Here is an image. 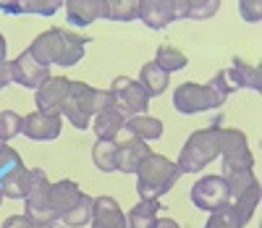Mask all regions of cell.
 Listing matches in <instances>:
<instances>
[{"label": "cell", "mask_w": 262, "mask_h": 228, "mask_svg": "<svg viewBox=\"0 0 262 228\" xmlns=\"http://www.w3.org/2000/svg\"><path fill=\"white\" fill-rule=\"evenodd\" d=\"M137 11H139L137 0H105V13L102 16L113 18V21H134Z\"/></svg>", "instance_id": "f1b7e54d"}, {"label": "cell", "mask_w": 262, "mask_h": 228, "mask_svg": "<svg viewBox=\"0 0 262 228\" xmlns=\"http://www.w3.org/2000/svg\"><path fill=\"white\" fill-rule=\"evenodd\" d=\"M158 210H160V202L158 199H142L126 215L128 228H152V225H155V220H158Z\"/></svg>", "instance_id": "7402d4cb"}, {"label": "cell", "mask_w": 262, "mask_h": 228, "mask_svg": "<svg viewBox=\"0 0 262 228\" xmlns=\"http://www.w3.org/2000/svg\"><path fill=\"white\" fill-rule=\"evenodd\" d=\"M63 3L60 0H0V11L6 13H39L53 16Z\"/></svg>", "instance_id": "d6986e66"}, {"label": "cell", "mask_w": 262, "mask_h": 228, "mask_svg": "<svg viewBox=\"0 0 262 228\" xmlns=\"http://www.w3.org/2000/svg\"><path fill=\"white\" fill-rule=\"evenodd\" d=\"M6 50H8V45H6V37L0 34V63L6 60Z\"/></svg>", "instance_id": "74e56055"}, {"label": "cell", "mask_w": 262, "mask_h": 228, "mask_svg": "<svg viewBox=\"0 0 262 228\" xmlns=\"http://www.w3.org/2000/svg\"><path fill=\"white\" fill-rule=\"evenodd\" d=\"M6 84H11V63H0V89H3Z\"/></svg>", "instance_id": "d590c367"}, {"label": "cell", "mask_w": 262, "mask_h": 228, "mask_svg": "<svg viewBox=\"0 0 262 228\" xmlns=\"http://www.w3.org/2000/svg\"><path fill=\"white\" fill-rule=\"evenodd\" d=\"M105 13V0H69L66 3V16L74 27H86L92 21L102 18Z\"/></svg>", "instance_id": "e0dca14e"}, {"label": "cell", "mask_w": 262, "mask_h": 228, "mask_svg": "<svg viewBox=\"0 0 262 228\" xmlns=\"http://www.w3.org/2000/svg\"><path fill=\"white\" fill-rule=\"evenodd\" d=\"M123 129H128L134 136L144 142H152V139H160L163 136V121L152 118V116H134V118H126Z\"/></svg>", "instance_id": "603a6c76"}, {"label": "cell", "mask_w": 262, "mask_h": 228, "mask_svg": "<svg viewBox=\"0 0 262 228\" xmlns=\"http://www.w3.org/2000/svg\"><path fill=\"white\" fill-rule=\"evenodd\" d=\"M221 155H223V176L247 173L254 168V157L247 144V134L238 129H226L221 136Z\"/></svg>", "instance_id": "52a82bcc"}, {"label": "cell", "mask_w": 262, "mask_h": 228, "mask_svg": "<svg viewBox=\"0 0 262 228\" xmlns=\"http://www.w3.org/2000/svg\"><path fill=\"white\" fill-rule=\"evenodd\" d=\"M152 228H181L176 220H170V218H163V220H155V225Z\"/></svg>", "instance_id": "8d00e7d4"}, {"label": "cell", "mask_w": 262, "mask_h": 228, "mask_svg": "<svg viewBox=\"0 0 262 228\" xmlns=\"http://www.w3.org/2000/svg\"><path fill=\"white\" fill-rule=\"evenodd\" d=\"M81 197H84V192L79 189L76 181L63 178V181H58V184H50V204H53L58 220H63L66 215H69L79 204Z\"/></svg>", "instance_id": "9a60e30c"}, {"label": "cell", "mask_w": 262, "mask_h": 228, "mask_svg": "<svg viewBox=\"0 0 262 228\" xmlns=\"http://www.w3.org/2000/svg\"><path fill=\"white\" fill-rule=\"evenodd\" d=\"M226 102V97L217 92L212 84H194L186 81L181 87H176L173 92V105H176L179 113H202V110H212V108H221Z\"/></svg>", "instance_id": "8992f818"}, {"label": "cell", "mask_w": 262, "mask_h": 228, "mask_svg": "<svg viewBox=\"0 0 262 228\" xmlns=\"http://www.w3.org/2000/svg\"><path fill=\"white\" fill-rule=\"evenodd\" d=\"M111 95H113V108L121 113L123 118H134V116H144L149 108V97L142 89L139 81L128 79V76H118L111 84Z\"/></svg>", "instance_id": "ba28073f"}, {"label": "cell", "mask_w": 262, "mask_h": 228, "mask_svg": "<svg viewBox=\"0 0 262 228\" xmlns=\"http://www.w3.org/2000/svg\"><path fill=\"white\" fill-rule=\"evenodd\" d=\"M191 202H194L196 210H205V213H215V210L226 208L231 199H228V186H226L223 176L200 178L191 186Z\"/></svg>", "instance_id": "9c48e42d"}, {"label": "cell", "mask_w": 262, "mask_h": 228, "mask_svg": "<svg viewBox=\"0 0 262 228\" xmlns=\"http://www.w3.org/2000/svg\"><path fill=\"white\" fill-rule=\"evenodd\" d=\"M118 144V155H116V171L121 173H137L139 163L144 160L147 155H152V147L139 139V136H134L128 129H121L118 136L113 139Z\"/></svg>", "instance_id": "30bf717a"}, {"label": "cell", "mask_w": 262, "mask_h": 228, "mask_svg": "<svg viewBox=\"0 0 262 228\" xmlns=\"http://www.w3.org/2000/svg\"><path fill=\"white\" fill-rule=\"evenodd\" d=\"M21 134L34 142H50L60 136V116H45V113H29L21 123Z\"/></svg>", "instance_id": "4fadbf2b"}, {"label": "cell", "mask_w": 262, "mask_h": 228, "mask_svg": "<svg viewBox=\"0 0 262 228\" xmlns=\"http://www.w3.org/2000/svg\"><path fill=\"white\" fill-rule=\"evenodd\" d=\"M71 92V79L66 76H50L45 84L37 89V110L45 113V116H63V105L69 100Z\"/></svg>", "instance_id": "8fae6325"}, {"label": "cell", "mask_w": 262, "mask_h": 228, "mask_svg": "<svg viewBox=\"0 0 262 228\" xmlns=\"http://www.w3.org/2000/svg\"><path fill=\"white\" fill-rule=\"evenodd\" d=\"M173 3H176V18H194V21H205L221 8L217 0H173Z\"/></svg>", "instance_id": "ffe728a7"}, {"label": "cell", "mask_w": 262, "mask_h": 228, "mask_svg": "<svg viewBox=\"0 0 262 228\" xmlns=\"http://www.w3.org/2000/svg\"><path fill=\"white\" fill-rule=\"evenodd\" d=\"M92 228H128L123 210L113 197H97L92 204Z\"/></svg>", "instance_id": "2e32d148"}, {"label": "cell", "mask_w": 262, "mask_h": 228, "mask_svg": "<svg viewBox=\"0 0 262 228\" xmlns=\"http://www.w3.org/2000/svg\"><path fill=\"white\" fill-rule=\"evenodd\" d=\"M48 79H50L48 66L37 63L29 50H24L16 60H11V81H16V84L29 87V89H39Z\"/></svg>", "instance_id": "7c38bea8"}, {"label": "cell", "mask_w": 262, "mask_h": 228, "mask_svg": "<svg viewBox=\"0 0 262 228\" xmlns=\"http://www.w3.org/2000/svg\"><path fill=\"white\" fill-rule=\"evenodd\" d=\"M0 192H3V197H11V199H24L29 192V168H21L13 176H8Z\"/></svg>", "instance_id": "83f0119b"}, {"label": "cell", "mask_w": 262, "mask_h": 228, "mask_svg": "<svg viewBox=\"0 0 262 228\" xmlns=\"http://www.w3.org/2000/svg\"><path fill=\"white\" fill-rule=\"evenodd\" d=\"M205 228H244V223H242V218H238L233 202H228L226 208L210 213V220L205 223Z\"/></svg>", "instance_id": "f546056e"}, {"label": "cell", "mask_w": 262, "mask_h": 228, "mask_svg": "<svg viewBox=\"0 0 262 228\" xmlns=\"http://www.w3.org/2000/svg\"><path fill=\"white\" fill-rule=\"evenodd\" d=\"M86 42H90V37H81L66 29H48L29 45V53L42 66H50V63L76 66L84 58Z\"/></svg>", "instance_id": "6da1fadb"}, {"label": "cell", "mask_w": 262, "mask_h": 228, "mask_svg": "<svg viewBox=\"0 0 262 228\" xmlns=\"http://www.w3.org/2000/svg\"><path fill=\"white\" fill-rule=\"evenodd\" d=\"M3 228H45V225H34L27 215H11V218H6Z\"/></svg>", "instance_id": "e575fe53"}, {"label": "cell", "mask_w": 262, "mask_h": 228, "mask_svg": "<svg viewBox=\"0 0 262 228\" xmlns=\"http://www.w3.org/2000/svg\"><path fill=\"white\" fill-rule=\"evenodd\" d=\"M221 136H223V121L221 118L212 121L207 129L189 134L186 144L181 147L179 163H176L181 168V173H196L210 160H215V157L221 155Z\"/></svg>", "instance_id": "277c9868"}, {"label": "cell", "mask_w": 262, "mask_h": 228, "mask_svg": "<svg viewBox=\"0 0 262 228\" xmlns=\"http://www.w3.org/2000/svg\"><path fill=\"white\" fill-rule=\"evenodd\" d=\"M137 18L149 29H163L176 21V3L173 0H142Z\"/></svg>", "instance_id": "5bb4252c"}, {"label": "cell", "mask_w": 262, "mask_h": 228, "mask_svg": "<svg viewBox=\"0 0 262 228\" xmlns=\"http://www.w3.org/2000/svg\"><path fill=\"white\" fill-rule=\"evenodd\" d=\"M24 168V163H21V155L13 150V147H8L6 142H0V186H3V181L8 178V176H13L16 171H21Z\"/></svg>", "instance_id": "1f68e13d"}, {"label": "cell", "mask_w": 262, "mask_h": 228, "mask_svg": "<svg viewBox=\"0 0 262 228\" xmlns=\"http://www.w3.org/2000/svg\"><path fill=\"white\" fill-rule=\"evenodd\" d=\"M257 204H259V184L254 181L249 189H244L242 194L233 199V208H236V213H238V218H242L244 225L252 220V215H254V210H257Z\"/></svg>", "instance_id": "cb8c5ba5"}, {"label": "cell", "mask_w": 262, "mask_h": 228, "mask_svg": "<svg viewBox=\"0 0 262 228\" xmlns=\"http://www.w3.org/2000/svg\"><path fill=\"white\" fill-rule=\"evenodd\" d=\"M123 123H126V118L121 116L116 108H105L102 113H97V116H95L92 129H95L100 142H113L116 136H118V131L123 129Z\"/></svg>", "instance_id": "ac0fdd59"}, {"label": "cell", "mask_w": 262, "mask_h": 228, "mask_svg": "<svg viewBox=\"0 0 262 228\" xmlns=\"http://www.w3.org/2000/svg\"><path fill=\"white\" fill-rule=\"evenodd\" d=\"M231 66H233V71L238 74V81H242V87L254 89V92H262V74H259V66H249V63L242 60V58H233Z\"/></svg>", "instance_id": "484cf974"}, {"label": "cell", "mask_w": 262, "mask_h": 228, "mask_svg": "<svg viewBox=\"0 0 262 228\" xmlns=\"http://www.w3.org/2000/svg\"><path fill=\"white\" fill-rule=\"evenodd\" d=\"M21 123H24V118H21L18 113H13V110L0 113V142H8V139H13V136H18Z\"/></svg>", "instance_id": "d6a6232c"}, {"label": "cell", "mask_w": 262, "mask_h": 228, "mask_svg": "<svg viewBox=\"0 0 262 228\" xmlns=\"http://www.w3.org/2000/svg\"><path fill=\"white\" fill-rule=\"evenodd\" d=\"M105 108H113L111 89H95L84 81L71 79V92L63 105V116L69 118V123H74L76 129H86L92 126V116L102 113Z\"/></svg>", "instance_id": "7a4b0ae2"}, {"label": "cell", "mask_w": 262, "mask_h": 228, "mask_svg": "<svg viewBox=\"0 0 262 228\" xmlns=\"http://www.w3.org/2000/svg\"><path fill=\"white\" fill-rule=\"evenodd\" d=\"M24 215L34 223V225H45L53 228L58 223V215L50 204V181L42 168H32L29 171V192L24 197Z\"/></svg>", "instance_id": "5b68a950"}, {"label": "cell", "mask_w": 262, "mask_h": 228, "mask_svg": "<svg viewBox=\"0 0 262 228\" xmlns=\"http://www.w3.org/2000/svg\"><path fill=\"white\" fill-rule=\"evenodd\" d=\"M238 8H242V13H244V18L247 21H252V24H257V21L262 18L259 16V3H257V0H254V3H249V0H244V3H238Z\"/></svg>", "instance_id": "836d02e7"}, {"label": "cell", "mask_w": 262, "mask_h": 228, "mask_svg": "<svg viewBox=\"0 0 262 228\" xmlns=\"http://www.w3.org/2000/svg\"><path fill=\"white\" fill-rule=\"evenodd\" d=\"M116 155H118V144L116 142H100L92 147V160L100 171L105 173H113L116 171Z\"/></svg>", "instance_id": "4316f807"}, {"label": "cell", "mask_w": 262, "mask_h": 228, "mask_svg": "<svg viewBox=\"0 0 262 228\" xmlns=\"http://www.w3.org/2000/svg\"><path fill=\"white\" fill-rule=\"evenodd\" d=\"M168 81H170V74H165L163 68L152 60L147 66H142V74H139V84L147 92V97H158L168 89Z\"/></svg>", "instance_id": "44dd1931"}, {"label": "cell", "mask_w": 262, "mask_h": 228, "mask_svg": "<svg viewBox=\"0 0 262 228\" xmlns=\"http://www.w3.org/2000/svg\"><path fill=\"white\" fill-rule=\"evenodd\" d=\"M92 204H95V197H90V194H84L81 199H79V204L63 218V225H69V228H81V225H86L92 220Z\"/></svg>", "instance_id": "4dcf8cb0"}, {"label": "cell", "mask_w": 262, "mask_h": 228, "mask_svg": "<svg viewBox=\"0 0 262 228\" xmlns=\"http://www.w3.org/2000/svg\"><path fill=\"white\" fill-rule=\"evenodd\" d=\"M0 202H3V192H0Z\"/></svg>", "instance_id": "f35d334b"}, {"label": "cell", "mask_w": 262, "mask_h": 228, "mask_svg": "<svg viewBox=\"0 0 262 228\" xmlns=\"http://www.w3.org/2000/svg\"><path fill=\"white\" fill-rule=\"evenodd\" d=\"M186 55L179 50V48H173V45H160L158 53H155V63L163 68L165 74H173V71H181V68L186 66Z\"/></svg>", "instance_id": "d4e9b609"}, {"label": "cell", "mask_w": 262, "mask_h": 228, "mask_svg": "<svg viewBox=\"0 0 262 228\" xmlns=\"http://www.w3.org/2000/svg\"><path fill=\"white\" fill-rule=\"evenodd\" d=\"M137 192L142 199H160L181 178V168L165 155H147L137 168Z\"/></svg>", "instance_id": "3957f363"}]
</instances>
